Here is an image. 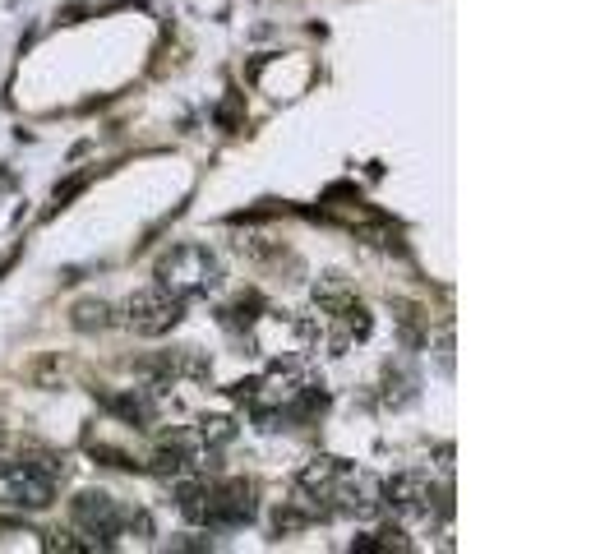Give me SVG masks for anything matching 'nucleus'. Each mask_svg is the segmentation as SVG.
Wrapping results in <instances>:
<instances>
[{
  "instance_id": "nucleus-6",
  "label": "nucleus",
  "mask_w": 614,
  "mask_h": 554,
  "mask_svg": "<svg viewBox=\"0 0 614 554\" xmlns=\"http://www.w3.org/2000/svg\"><path fill=\"white\" fill-rule=\"evenodd\" d=\"M347 462L342 458H314L301 467V476H296V504L310 513V518H328L333 513V504H338V485L342 476H347Z\"/></svg>"
},
{
  "instance_id": "nucleus-7",
  "label": "nucleus",
  "mask_w": 614,
  "mask_h": 554,
  "mask_svg": "<svg viewBox=\"0 0 614 554\" xmlns=\"http://www.w3.org/2000/svg\"><path fill=\"white\" fill-rule=\"evenodd\" d=\"M384 508V485L365 476V471H347L338 485V504L333 513H347V518H374Z\"/></svg>"
},
{
  "instance_id": "nucleus-12",
  "label": "nucleus",
  "mask_w": 614,
  "mask_h": 554,
  "mask_svg": "<svg viewBox=\"0 0 614 554\" xmlns=\"http://www.w3.org/2000/svg\"><path fill=\"white\" fill-rule=\"evenodd\" d=\"M171 550H213V541H204V536L199 541H171Z\"/></svg>"
},
{
  "instance_id": "nucleus-2",
  "label": "nucleus",
  "mask_w": 614,
  "mask_h": 554,
  "mask_svg": "<svg viewBox=\"0 0 614 554\" xmlns=\"http://www.w3.org/2000/svg\"><path fill=\"white\" fill-rule=\"evenodd\" d=\"M157 277H162V287L176 291L181 301L190 296H208V291L222 282V264H217V254H208L204 245H181V250H171L162 264H157Z\"/></svg>"
},
{
  "instance_id": "nucleus-10",
  "label": "nucleus",
  "mask_w": 614,
  "mask_h": 554,
  "mask_svg": "<svg viewBox=\"0 0 614 554\" xmlns=\"http://www.w3.org/2000/svg\"><path fill=\"white\" fill-rule=\"evenodd\" d=\"M351 550H361V554H388V550H411V541L402 536V531H374V536L351 541Z\"/></svg>"
},
{
  "instance_id": "nucleus-5",
  "label": "nucleus",
  "mask_w": 614,
  "mask_h": 554,
  "mask_svg": "<svg viewBox=\"0 0 614 554\" xmlns=\"http://www.w3.org/2000/svg\"><path fill=\"white\" fill-rule=\"evenodd\" d=\"M70 518L84 536H93V550H111L116 536H121V522H125L121 504H116L107 490H79L70 499Z\"/></svg>"
},
{
  "instance_id": "nucleus-13",
  "label": "nucleus",
  "mask_w": 614,
  "mask_h": 554,
  "mask_svg": "<svg viewBox=\"0 0 614 554\" xmlns=\"http://www.w3.org/2000/svg\"><path fill=\"white\" fill-rule=\"evenodd\" d=\"M5 444H10V434H5V430H0V453H5Z\"/></svg>"
},
{
  "instance_id": "nucleus-8",
  "label": "nucleus",
  "mask_w": 614,
  "mask_h": 554,
  "mask_svg": "<svg viewBox=\"0 0 614 554\" xmlns=\"http://www.w3.org/2000/svg\"><path fill=\"white\" fill-rule=\"evenodd\" d=\"M107 411L121 416L125 425H134V430H148L157 416V398H153V388H125V393H111L107 398Z\"/></svg>"
},
{
  "instance_id": "nucleus-11",
  "label": "nucleus",
  "mask_w": 614,
  "mask_h": 554,
  "mask_svg": "<svg viewBox=\"0 0 614 554\" xmlns=\"http://www.w3.org/2000/svg\"><path fill=\"white\" fill-rule=\"evenodd\" d=\"M84 190V176H74V181H65V185H56V204L65 208V199H74V194Z\"/></svg>"
},
{
  "instance_id": "nucleus-1",
  "label": "nucleus",
  "mask_w": 614,
  "mask_h": 554,
  "mask_svg": "<svg viewBox=\"0 0 614 554\" xmlns=\"http://www.w3.org/2000/svg\"><path fill=\"white\" fill-rule=\"evenodd\" d=\"M65 476V462L51 453H24L19 462H0V508H24L42 513Z\"/></svg>"
},
{
  "instance_id": "nucleus-4",
  "label": "nucleus",
  "mask_w": 614,
  "mask_h": 554,
  "mask_svg": "<svg viewBox=\"0 0 614 554\" xmlns=\"http://www.w3.org/2000/svg\"><path fill=\"white\" fill-rule=\"evenodd\" d=\"M121 319H125L130 333H139V338H162V333H171V328L185 319V301L157 282V287L134 291L130 301H125Z\"/></svg>"
},
{
  "instance_id": "nucleus-3",
  "label": "nucleus",
  "mask_w": 614,
  "mask_h": 554,
  "mask_svg": "<svg viewBox=\"0 0 614 554\" xmlns=\"http://www.w3.org/2000/svg\"><path fill=\"white\" fill-rule=\"evenodd\" d=\"M384 508H393L407 522H430L448 513V490L434 481L430 471H402L384 485Z\"/></svg>"
},
{
  "instance_id": "nucleus-9",
  "label": "nucleus",
  "mask_w": 614,
  "mask_h": 554,
  "mask_svg": "<svg viewBox=\"0 0 614 554\" xmlns=\"http://www.w3.org/2000/svg\"><path fill=\"white\" fill-rule=\"evenodd\" d=\"M70 324L79 328V333H97V328H107L111 324V305L107 301H97V296H88V301H79L70 310Z\"/></svg>"
}]
</instances>
